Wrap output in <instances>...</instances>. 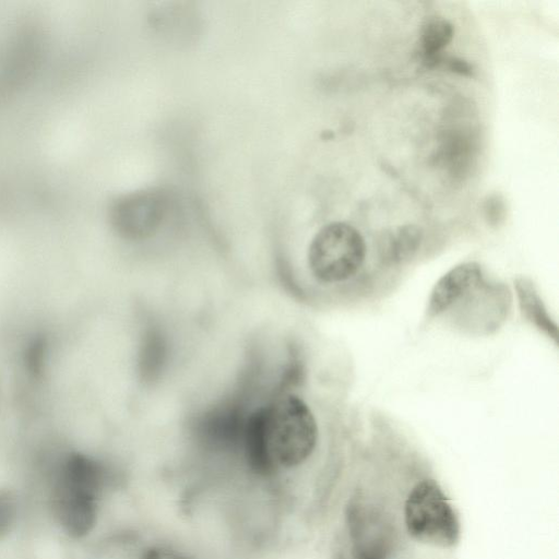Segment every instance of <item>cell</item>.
<instances>
[{
  "label": "cell",
  "instance_id": "6da1fadb",
  "mask_svg": "<svg viewBox=\"0 0 559 559\" xmlns=\"http://www.w3.org/2000/svg\"><path fill=\"white\" fill-rule=\"evenodd\" d=\"M318 425L308 404L287 393L249 417L242 435L248 467L260 477L304 464L318 442Z\"/></svg>",
  "mask_w": 559,
  "mask_h": 559
},
{
  "label": "cell",
  "instance_id": "7a4b0ae2",
  "mask_svg": "<svg viewBox=\"0 0 559 559\" xmlns=\"http://www.w3.org/2000/svg\"><path fill=\"white\" fill-rule=\"evenodd\" d=\"M365 258L364 237L345 222H332L320 228L307 251L312 276L325 284L347 281L358 272Z\"/></svg>",
  "mask_w": 559,
  "mask_h": 559
},
{
  "label": "cell",
  "instance_id": "8fae6325",
  "mask_svg": "<svg viewBox=\"0 0 559 559\" xmlns=\"http://www.w3.org/2000/svg\"><path fill=\"white\" fill-rule=\"evenodd\" d=\"M139 559H190L179 549L164 544L152 545L145 548Z\"/></svg>",
  "mask_w": 559,
  "mask_h": 559
},
{
  "label": "cell",
  "instance_id": "7c38bea8",
  "mask_svg": "<svg viewBox=\"0 0 559 559\" xmlns=\"http://www.w3.org/2000/svg\"><path fill=\"white\" fill-rule=\"evenodd\" d=\"M484 210L489 219H499L504 213V201L499 194H490L484 202Z\"/></svg>",
  "mask_w": 559,
  "mask_h": 559
},
{
  "label": "cell",
  "instance_id": "8992f818",
  "mask_svg": "<svg viewBox=\"0 0 559 559\" xmlns=\"http://www.w3.org/2000/svg\"><path fill=\"white\" fill-rule=\"evenodd\" d=\"M480 270L475 263H464L443 275L433 287L428 305L430 316L439 314L451 306L465 290L475 285Z\"/></svg>",
  "mask_w": 559,
  "mask_h": 559
},
{
  "label": "cell",
  "instance_id": "30bf717a",
  "mask_svg": "<svg viewBox=\"0 0 559 559\" xmlns=\"http://www.w3.org/2000/svg\"><path fill=\"white\" fill-rule=\"evenodd\" d=\"M20 514L17 496L9 489H0V542L15 528Z\"/></svg>",
  "mask_w": 559,
  "mask_h": 559
},
{
  "label": "cell",
  "instance_id": "3957f363",
  "mask_svg": "<svg viewBox=\"0 0 559 559\" xmlns=\"http://www.w3.org/2000/svg\"><path fill=\"white\" fill-rule=\"evenodd\" d=\"M404 518L408 534L420 543L450 548L459 542L456 513L433 479H424L412 489L405 501Z\"/></svg>",
  "mask_w": 559,
  "mask_h": 559
},
{
  "label": "cell",
  "instance_id": "52a82bcc",
  "mask_svg": "<svg viewBox=\"0 0 559 559\" xmlns=\"http://www.w3.org/2000/svg\"><path fill=\"white\" fill-rule=\"evenodd\" d=\"M421 230L415 225L400 226L390 231L383 239L381 248L385 260L402 261L412 255L420 245Z\"/></svg>",
  "mask_w": 559,
  "mask_h": 559
},
{
  "label": "cell",
  "instance_id": "9c48e42d",
  "mask_svg": "<svg viewBox=\"0 0 559 559\" xmlns=\"http://www.w3.org/2000/svg\"><path fill=\"white\" fill-rule=\"evenodd\" d=\"M48 355V343L41 335L31 338L25 346L23 362L26 373L32 378L39 380L46 370Z\"/></svg>",
  "mask_w": 559,
  "mask_h": 559
},
{
  "label": "cell",
  "instance_id": "277c9868",
  "mask_svg": "<svg viewBox=\"0 0 559 559\" xmlns=\"http://www.w3.org/2000/svg\"><path fill=\"white\" fill-rule=\"evenodd\" d=\"M49 499L53 519L68 536L80 539L94 530L100 496L79 486L52 479Z\"/></svg>",
  "mask_w": 559,
  "mask_h": 559
},
{
  "label": "cell",
  "instance_id": "ba28073f",
  "mask_svg": "<svg viewBox=\"0 0 559 559\" xmlns=\"http://www.w3.org/2000/svg\"><path fill=\"white\" fill-rule=\"evenodd\" d=\"M452 23L442 16H430L423 24L419 43L427 59L439 56L440 51L452 40Z\"/></svg>",
  "mask_w": 559,
  "mask_h": 559
},
{
  "label": "cell",
  "instance_id": "5b68a950",
  "mask_svg": "<svg viewBox=\"0 0 559 559\" xmlns=\"http://www.w3.org/2000/svg\"><path fill=\"white\" fill-rule=\"evenodd\" d=\"M348 526L354 559H388L391 549V527L380 514L364 506H352Z\"/></svg>",
  "mask_w": 559,
  "mask_h": 559
}]
</instances>
